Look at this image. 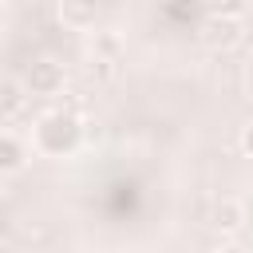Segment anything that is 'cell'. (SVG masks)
<instances>
[{
  "label": "cell",
  "mask_w": 253,
  "mask_h": 253,
  "mask_svg": "<svg viewBox=\"0 0 253 253\" xmlns=\"http://www.w3.org/2000/svg\"><path fill=\"white\" fill-rule=\"evenodd\" d=\"M83 142V123L71 111H43L32 126V150L43 158H67Z\"/></svg>",
  "instance_id": "6da1fadb"
},
{
  "label": "cell",
  "mask_w": 253,
  "mask_h": 253,
  "mask_svg": "<svg viewBox=\"0 0 253 253\" xmlns=\"http://www.w3.org/2000/svg\"><path fill=\"white\" fill-rule=\"evenodd\" d=\"M245 40V24L241 16H225V12H206L202 24H198V43L206 51H233L237 43Z\"/></svg>",
  "instance_id": "7a4b0ae2"
},
{
  "label": "cell",
  "mask_w": 253,
  "mask_h": 253,
  "mask_svg": "<svg viewBox=\"0 0 253 253\" xmlns=\"http://www.w3.org/2000/svg\"><path fill=\"white\" fill-rule=\"evenodd\" d=\"M24 87H28V95L32 99H51V95H59L63 91V83H67V71H63V63L59 59H51V55H40V59H32L28 67H24Z\"/></svg>",
  "instance_id": "3957f363"
},
{
  "label": "cell",
  "mask_w": 253,
  "mask_h": 253,
  "mask_svg": "<svg viewBox=\"0 0 253 253\" xmlns=\"http://www.w3.org/2000/svg\"><path fill=\"white\" fill-rule=\"evenodd\" d=\"M55 16L71 32H91L99 24V0H59L55 4Z\"/></svg>",
  "instance_id": "277c9868"
},
{
  "label": "cell",
  "mask_w": 253,
  "mask_h": 253,
  "mask_svg": "<svg viewBox=\"0 0 253 253\" xmlns=\"http://www.w3.org/2000/svg\"><path fill=\"white\" fill-rule=\"evenodd\" d=\"M245 221H249V213H245V206H241L237 198H221V202L213 206V217H210V225H213L217 233H225V237H233Z\"/></svg>",
  "instance_id": "5b68a950"
},
{
  "label": "cell",
  "mask_w": 253,
  "mask_h": 253,
  "mask_svg": "<svg viewBox=\"0 0 253 253\" xmlns=\"http://www.w3.org/2000/svg\"><path fill=\"white\" fill-rule=\"evenodd\" d=\"M28 166V142L12 130H0V178L4 174H20Z\"/></svg>",
  "instance_id": "8992f818"
},
{
  "label": "cell",
  "mask_w": 253,
  "mask_h": 253,
  "mask_svg": "<svg viewBox=\"0 0 253 253\" xmlns=\"http://www.w3.org/2000/svg\"><path fill=\"white\" fill-rule=\"evenodd\" d=\"M87 51H91L95 63H115V59L123 55V40H119V32H111V28L87 32Z\"/></svg>",
  "instance_id": "52a82bcc"
},
{
  "label": "cell",
  "mask_w": 253,
  "mask_h": 253,
  "mask_svg": "<svg viewBox=\"0 0 253 253\" xmlns=\"http://www.w3.org/2000/svg\"><path fill=\"white\" fill-rule=\"evenodd\" d=\"M24 107H28L24 79H0V123H12Z\"/></svg>",
  "instance_id": "ba28073f"
},
{
  "label": "cell",
  "mask_w": 253,
  "mask_h": 253,
  "mask_svg": "<svg viewBox=\"0 0 253 253\" xmlns=\"http://www.w3.org/2000/svg\"><path fill=\"white\" fill-rule=\"evenodd\" d=\"M210 12H225V16H245L249 0H206Z\"/></svg>",
  "instance_id": "9c48e42d"
},
{
  "label": "cell",
  "mask_w": 253,
  "mask_h": 253,
  "mask_svg": "<svg viewBox=\"0 0 253 253\" xmlns=\"http://www.w3.org/2000/svg\"><path fill=\"white\" fill-rule=\"evenodd\" d=\"M237 146H241V154H245V158H253V123H245V126H241Z\"/></svg>",
  "instance_id": "30bf717a"
},
{
  "label": "cell",
  "mask_w": 253,
  "mask_h": 253,
  "mask_svg": "<svg viewBox=\"0 0 253 253\" xmlns=\"http://www.w3.org/2000/svg\"><path fill=\"white\" fill-rule=\"evenodd\" d=\"M245 99H249V103H253V67H249V71H245Z\"/></svg>",
  "instance_id": "8fae6325"
}]
</instances>
